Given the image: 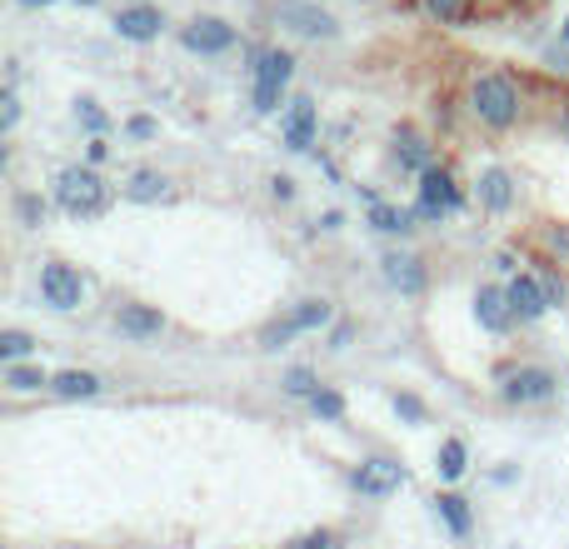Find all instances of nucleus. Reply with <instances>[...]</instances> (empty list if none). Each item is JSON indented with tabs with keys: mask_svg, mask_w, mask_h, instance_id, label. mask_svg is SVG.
<instances>
[{
	"mask_svg": "<svg viewBox=\"0 0 569 549\" xmlns=\"http://www.w3.org/2000/svg\"><path fill=\"white\" fill-rule=\"evenodd\" d=\"M470 106H475V116H480L485 126L505 130V126L520 120V86H515L510 76H480L475 80V90H470Z\"/></svg>",
	"mask_w": 569,
	"mask_h": 549,
	"instance_id": "f257e3e1",
	"label": "nucleus"
},
{
	"mask_svg": "<svg viewBox=\"0 0 569 549\" xmlns=\"http://www.w3.org/2000/svg\"><path fill=\"white\" fill-rule=\"evenodd\" d=\"M56 200L70 210V216H80V220H90V216H100V210L110 206V186L96 176V170H66L60 176V186H56Z\"/></svg>",
	"mask_w": 569,
	"mask_h": 549,
	"instance_id": "f03ea898",
	"label": "nucleus"
},
{
	"mask_svg": "<svg viewBox=\"0 0 569 549\" xmlns=\"http://www.w3.org/2000/svg\"><path fill=\"white\" fill-rule=\"evenodd\" d=\"M290 76H295V60L284 56V50H260L256 56V110L260 116L280 110V96H284V86H290Z\"/></svg>",
	"mask_w": 569,
	"mask_h": 549,
	"instance_id": "7ed1b4c3",
	"label": "nucleus"
},
{
	"mask_svg": "<svg viewBox=\"0 0 569 549\" xmlns=\"http://www.w3.org/2000/svg\"><path fill=\"white\" fill-rule=\"evenodd\" d=\"M280 26L300 30V36H315V40H335V36H340V26H335L330 10L305 6V0H284V6H280Z\"/></svg>",
	"mask_w": 569,
	"mask_h": 549,
	"instance_id": "20e7f679",
	"label": "nucleus"
},
{
	"mask_svg": "<svg viewBox=\"0 0 569 549\" xmlns=\"http://www.w3.org/2000/svg\"><path fill=\"white\" fill-rule=\"evenodd\" d=\"M180 40H186V50H196V56H226V50L236 46V30L216 16H200V20H190Z\"/></svg>",
	"mask_w": 569,
	"mask_h": 549,
	"instance_id": "39448f33",
	"label": "nucleus"
},
{
	"mask_svg": "<svg viewBox=\"0 0 569 549\" xmlns=\"http://www.w3.org/2000/svg\"><path fill=\"white\" fill-rule=\"evenodd\" d=\"M425 186H420V216L425 220H440L450 210H460V190H455L450 170H425Z\"/></svg>",
	"mask_w": 569,
	"mask_h": 549,
	"instance_id": "423d86ee",
	"label": "nucleus"
},
{
	"mask_svg": "<svg viewBox=\"0 0 569 549\" xmlns=\"http://www.w3.org/2000/svg\"><path fill=\"white\" fill-rule=\"evenodd\" d=\"M40 295H46V305H56V310H76L86 285H80V274L70 266H46L40 270Z\"/></svg>",
	"mask_w": 569,
	"mask_h": 549,
	"instance_id": "0eeeda50",
	"label": "nucleus"
},
{
	"mask_svg": "<svg viewBox=\"0 0 569 549\" xmlns=\"http://www.w3.org/2000/svg\"><path fill=\"white\" fill-rule=\"evenodd\" d=\"M555 395V375L550 370H515L510 380H505V400H515V405H540V400H550Z\"/></svg>",
	"mask_w": 569,
	"mask_h": 549,
	"instance_id": "6e6552de",
	"label": "nucleus"
},
{
	"mask_svg": "<svg viewBox=\"0 0 569 549\" xmlns=\"http://www.w3.org/2000/svg\"><path fill=\"white\" fill-rule=\"evenodd\" d=\"M400 485H405V470L395 460H370L355 470V490L360 495H390V490H400Z\"/></svg>",
	"mask_w": 569,
	"mask_h": 549,
	"instance_id": "1a4fd4ad",
	"label": "nucleus"
},
{
	"mask_svg": "<svg viewBox=\"0 0 569 549\" xmlns=\"http://www.w3.org/2000/svg\"><path fill=\"white\" fill-rule=\"evenodd\" d=\"M120 335H130V340H156L160 330H166V315L150 310V305H120Z\"/></svg>",
	"mask_w": 569,
	"mask_h": 549,
	"instance_id": "9d476101",
	"label": "nucleus"
},
{
	"mask_svg": "<svg viewBox=\"0 0 569 549\" xmlns=\"http://www.w3.org/2000/svg\"><path fill=\"white\" fill-rule=\"evenodd\" d=\"M160 26H166V16H160L156 6H130V10H120L116 16V30L126 40H156Z\"/></svg>",
	"mask_w": 569,
	"mask_h": 549,
	"instance_id": "9b49d317",
	"label": "nucleus"
},
{
	"mask_svg": "<svg viewBox=\"0 0 569 549\" xmlns=\"http://www.w3.org/2000/svg\"><path fill=\"white\" fill-rule=\"evenodd\" d=\"M325 320H330V305H325V300H305L300 310H295L290 320L280 325V330H270V335H266V345H284L290 335H300V330H320Z\"/></svg>",
	"mask_w": 569,
	"mask_h": 549,
	"instance_id": "f8f14e48",
	"label": "nucleus"
},
{
	"mask_svg": "<svg viewBox=\"0 0 569 549\" xmlns=\"http://www.w3.org/2000/svg\"><path fill=\"white\" fill-rule=\"evenodd\" d=\"M284 146L290 150H310L315 146V100H295L290 116H284Z\"/></svg>",
	"mask_w": 569,
	"mask_h": 549,
	"instance_id": "ddd939ff",
	"label": "nucleus"
},
{
	"mask_svg": "<svg viewBox=\"0 0 569 549\" xmlns=\"http://www.w3.org/2000/svg\"><path fill=\"white\" fill-rule=\"evenodd\" d=\"M510 310L520 315V320H540V315L550 310V300H545L540 280H530V274H520V280L510 285Z\"/></svg>",
	"mask_w": 569,
	"mask_h": 549,
	"instance_id": "4468645a",
	"label": "nucleus"
},
{
	"mask_svg": "<svg viewBox=\"0 0 569 549\" xmlns=\"http://www.w3.org/2000/svg\"><path fill=\"white\" fill-rule=\"evenodd\" d=\"M385 280L400 285L405 295L425 290V270H420V260H410V256H385Z\"/></svg>",
	"mask_w": 569,
	"mask_h": 549,
	"instance_id": "2eb2a0df",
	"label": "nucleus"
},
{
	"mask_svg": "<svg viewBox=\"0 0 569 549\" xmlns=\"http://www.w3.org/2000/svg\"><path fill=\"white\" fill-rule=\"evenodd\" d=\"M480 200L490 210H510L515 206V180L505 176V170H485L480 176Z\"/></svg>",
	"mask_w": 569,
	"mask_h": 549,
	"instance_id": "dca6fc26",
	"label": "nucleus"
},
{
	"mask_svg": "<svg viewBox=\"0 0 569 549\" xmlns=\"http://www.w3.org/2000/svg\"><path fill=\"white\" fill-rule=\"evenodd\" d=\"M475 315H480L490 330H510V295H500V290H480V300H475Z\"/></svg>",
	"mask_w": 569,
	"mask_h": 549,
	"instance_id": "f3484780",
	"label": "nucleus"
},
{
	"mask_svg": "<svg viewBox=\"0 0 569 549\" xmlns=\"http://www.w3.org/2000/svg\"><path fill=\"white\" fill-rule=\"evenodd\" d=\"M50 390H56L60 400H90V395L100 390V380L90 370H66V375H56V380H50Z\"/></svg>",
	"mask_w": 569,
	"mask_h": 549,
	"instance_id": "a211bd4d",
	"label": "nucleus"
},
{
	"mask_svg": "<svg viewBox=\"0 0 569 549\" xmlns=\"http://www.w3.org/2000/svg\"><path fill=\"white\" fill-rule=\"evenodd\" d=\"M400 166L405 170H420V176H425V170H435L430 166V146H425L415 130H400Z\"/></svg>",
	"mask_w": 569,
	"mask_h": 549,
	"instance_id": "6ab92c4d",
	"label": "nucleus"
},
{
	"mask_svg": "<svg viewBox=\"0 0 569 549\" xmlns=\"http://www.w3.org/2000/svg\"><path fill=\"white\" fill-rule=\"evenodd\" d=\"M126 196H130V200H140V206H150V200L166 196V176H156V170H140V176L126 186Z\"/></svg>",
	"mask_w": 569,
	"mask_h": 549,
	"instance_id": "aec40b11",
	"label": "nucleus"
},
{
	"mask_svg": "<svg viewBox=\"0 0 569 549\" xmlns=\"http://www.w3.org/2000/svg\"><path fill=\"white\" fill-rule=\"evenodd\" d=\"M370 226H375V230H385V236H400V230H410V216H405V210H395V206H380V200H375V206H370Z\"/></svg>",
	"mask_w": 569,
	"mask_h": 549,
	"instance_id": "412c9836",
	"label": "nucleus"
},
{
	"mask_svg": "<svg viewBox=\"0 0 569 549\" xmlns=\"http://www.w3.org/2000/svg\"><path fill=\"white\" fill-rule=\"evenodd\" d=\"M435 505H440L445 525H450L455 535H470V510H465V500H460V495H440V500H435Z\"/></svg>",
	"mask_w": 569,
	"mask_h": 549,
	"instance_id": "4be33fe9",
	"label": "nucleus"
},
{
	"mask_svg": "<svg viewBox=\"0 0 569 549\" xmlns=\"http://www.w3.org/2000/svg\"><path fill=\"white\" fill-rule=\"evenodd\" d=\"M6 385H10L16 395H30V390H40V385H50V380H46L40 370H30V365H10V370H6Z\"/></svg>",
	"mask_w": 569,
	"mask_h": 549,
	"instance_id": "5701e85b",
	"label": "nucleus"
},
{
	"mask_svg": "<svg viewBox=\"0 0 569 549\" xmlns=\"http://www.w3.org/2000/svg\"><path fill=\"white\" fill-rule=\"evenodd\" d=\"M440 475H445V480H460V475H465V445H460V440H445V450H440Z\"/></svg>",
	"mask_w": 569,
	"mask_h": 549,
	"instance_id": "b1692460",
	"label": "nucleus"
},
{
	"mask_svg": "<svg viewBox=\"0 0 569 549\" xmlns=\"http://www.w3.org/2000/svg\"><path fill=\"white\" fill-rule=\"evenodd\" d=\"M30 350H36V340H30V335H20V330L0 335V355H6V360H26Z\"/></svg>",
	"mask_w": 569,
	"mask_h": 549,
	"instance_id": "393cba45",
	"label": "nucleus"
},
{
	"mask_svg": "<svg viewBox=\"0 0 569 549\" xmlns=\"http://www.w3.org/2000/svg\"><path fill=\"white\" fill-rule=\"evenodd\" d=\"M425 10H430L435 20H445V26L465 20V0H425Z\"/></svg>",
	"mask_w": 569,
	"mask_h": 549,
	"instance_id": "a878e982",
	"label": "nucleus"
},
{
	"mask_svg": "<svg viewBox=\"0 0 569 549\" xmlns=\"http://www.w3.org/2000/svg\"><path fill=\"white\" fill-rule=\"evenodd\" d=\"M284 390H290V395H305V400H315V395H320V385H315L310 370H290V375H284Z\"/></svg>",
	"mask_w": 569,
	"mask_h": 549,
	"instance_id": "bb28decb",
	"label": "nucleus"
},
{
	"mask_svg": "<svg viewBox=\"0 0 569 549\" xmlns=\"http://www.w3.org/2000/svg\"><path fill=\"white\" fill-rule=\"evenodd\" d=\"M310 405H315V415H325V420H340V415H345V400L335 390H320Z\"/></svg>",
	"mask_w": 569,
	"mask_h": 549,
	"instance_id": "cd10ccee",
	"label": "nucleus"
},
{
	"mask_svg": "<svg viewBox=\"0 0 569 549\" xmlns=\"http://www.w3.org/2000/svg\"><path fill=\"white\" fill-rule=\"evenodd\" d=\"M16 210H20V220H26V226H40V216H46V206H40L36 196H20Z\"/></svg>",
	"mask_w": 569,
	"mask_h": 549,
	"instance_id": "c85d7f7f",
	"label": "nucleus"
},
{
	"mask_svg": "<svg viewBox=\"0 0 569 549\" xmlns=\"http://www.w3.org/2000/svg\"><path fill=\"white\" fill-rule=\"evenodd\" d=\"M395 410H400V415H405V420H415V425H420V420H425V405H420V400H415V395H395Z\"/></svg>",
	"mask_w": 569,
	"mask_h": 549,
	"instance_id": "c756f323",
	"label": "nucleus"
},
{
	"mask_svg": "<svg viewBox=\"0 0 569 549\" xmlns=\"http://www.w3.org/2000/svg\"><path fill=\"white\" fill-rule=\"evenodd\" d=\"M540 290H545V300L550 305H565V285L555 280V274H540Z\"/></svg>",
	"mask_w": 569,
	"mask_h": 549,
	"instance_id": "7c9ffc66",
	"label": "nucleus"
},
{
	"mask_svg": "<svg viewBox=\"0 0 569 549\" xmlns=\"http://www.w3.org/2000/svg\"><path fill=\"white\" fill-rule=\"evenodd\" d=\"M130 136H136V140H150V136H156V120H150V116H136V120H130Z\"/></svg>",
	"mask_w": 569,
	"mask_h": 549,
	"instance_id": "2f4dec72",
	"label": "nucleus"
},
{
	"mask_svg": "<svg viewBox=\"0 0 569 549\" xmlns=\"http://www.w3.org/2000/svg\"><path fill=\"white\" fill-rule=\"evenodd\" d=\"M80 120H86V126L96 130V136H100V130H106V116H100V110L90 106V100H86V106H80Z\"/></svg>",
	"mask_w": 569,
	"mask_h": 549,
	"instance_id": "473e14b6",
	"label": "nucleus"
},
{
	"mask_svg": "<svg viewBox=\"0 0 569 549\" xmlns=\"http://www.w3.org/2000/svg\"><path fill=\"white\" fill-rule=\"evenodd\" d=\"M290 549H330V535H325V530H320V535H305V540L290 545Z\"/></svg>",
	"mask_w": 569,
	"mask_h": 549,
	"instance_id": "72a5a7b5",
	"label": "nucleus"
},
{
	"mask_svg": "<svg viewBox=\"0 0 569 549\" xmlns=\"http://www.w3.org/2000/svg\"><path fill=\"white\" fill-rule=\"evenodd\" d=\"M545 246H550V250H569V230H550V236H545Z\"/></svg>",
	"mask_w": 569,
	"mask_h": 549,
	"instance_id": "f704fd0d",
	"label": "nucleus"
},
{
	"mask_svg": "<svg viewBox=\"0 0 569 549\" xmlns=\"http://www.w3.org/2000/svg\"><path fill=\"white\" fill-rule=\"evenodd\" d=\"M0 126H16V96H6V110H0Z\"/></svg>",
	"mask_w": 569,
	"mask_h": 549,
	"instance_id": "c9c22d12",
	"label": "nucleus"
},
{
	"mask_svg": "<svg viewBox=\"0 0 569 549\" xmlns=\"http://www.w3.org/2000/svg\"><path fill=\"white\" fill-rule=\"evenodd\" d=\"M20 6H50V0H20Z\"/></svg>",
	"mask_w": 569,
	"mask_h": 549,
	"instance_id": "e433bc0d",
	"label": "nucleus"
},
{
	"mask_svg": "<svg viewBox=\"0 0 569 549\" xmlns=\"http://www.w3.org/2000/svg\"><path fill=\"white\" fill-rule=\"evenodd\" d=\"M565 40H569V20H565Z\"/></svg>",
	"mask_w": 569,
	"mask_h": 549,
	"instance_id": "4c0bfd02",
	"label": "nucleus"
},
{
	"mask_svg": "<svg viewBox=\"0 0 569 549\" xmlns=\"http://www.w3.org/2000/svg\"><path fill=\"white\" fill-rule=\"evenodd\" d=\"M80 6H96V0H80Z\"/></svg>",
	"mask_w": 569,
	"mask_h": 549,
	"instance_id": "58836bf2",
	"label": "nucleus"
},
{
	"mask_svg": "<svg viewBox=\"0 0 569 549\" xmlns=\"http://www.w3.org/2000/svg\"><path fill=\"white\" fill-rule=\"evenodd\" d=\"M565 130H569V116H565Z\"/></svg>",
	"mask_w": 569,
	"mask_h": 549,
	"instance_id": "ea45409f",
	"label": "nucleus"
}]
</instances>
